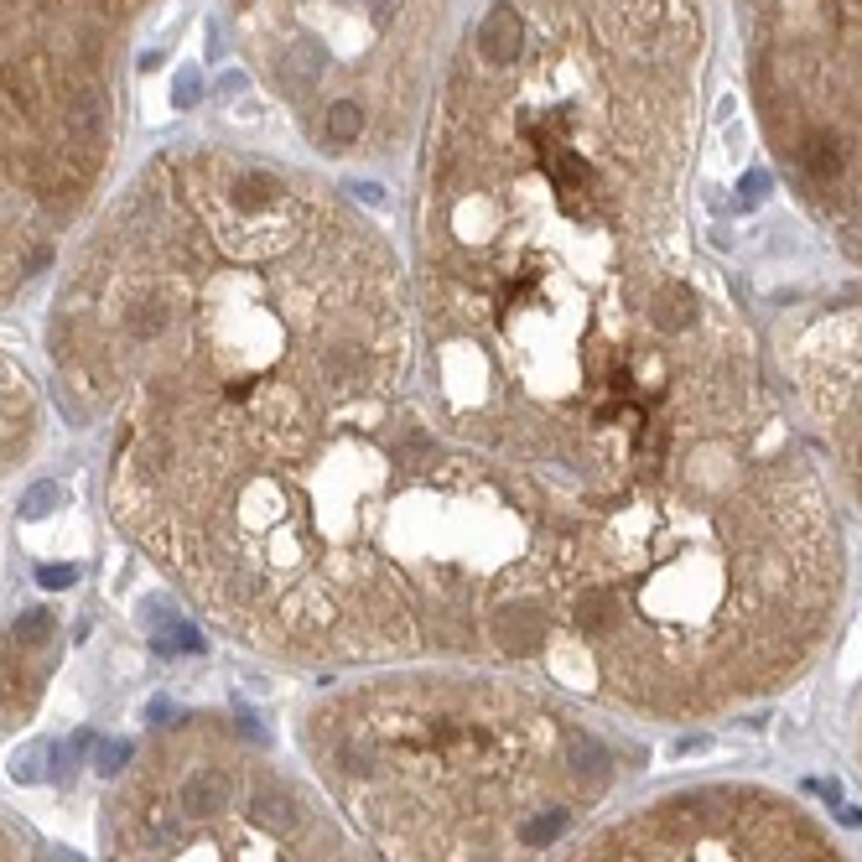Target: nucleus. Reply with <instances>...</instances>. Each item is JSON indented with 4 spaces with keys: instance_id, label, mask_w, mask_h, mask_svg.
<instances>
[{
    "instance_id": "f257e3e1",
    "label": "nucleus",
    "mask_w": 862,
    "mask_h": 862,
    "mask_svg": "<svg viewBox=\"0 0 862 862\" xmlns=\"http://www.w3.org/2000/svg\"><path fill=\"white\" fill-rule=\"evenodd\" d=\"M317 789L380 862H561L619 785V753L504 670L395 665L302 707Z\"/></svg>"
},
{
    "instance_id": "f03ea898",
    "label": "nucleus",
    "mask_w": 862,
    "mask_h": 862,
    "mask_svg": "<svg viewBox=\"0 0 862 862\" xmlns=\"http://www.w3.org/2000/svg\"><path fill=\"white\" fill-rule=\"evenodd\" d=\"M99 862H380L307 774L219 712L146 738L99 816Z\"/></svg>"
},
{
    "instance_id": "7ed1b4c3",
    "label": "nucleus",
    "mask_w": 862,
    "mask_h": 862,
    "mask_svg": "<svg viewBox=\"0 0 862 862\" xmlns=\"http://www.w3.org/2000/svg\"><path fill=\"white\" fill-rule=\"evenodd\" d=\"M561 862H852L800 806L759 785H697L629 810Z\"/></svg>"
},
{
    "instance_id": "20e7f679",
    "label": "nucleus",
    "mask_w": 862,
    "mask_h": 862,
    "mask_svg": "<svg viewBox=\"0 0 862 862\" xmlns=\"http://www.w3.org/2000/svg\"><path fill=\"white\" fill-rule=\"evenodd\" d=\"M795 374L862 499V313L810 328L795 349Z\"/></svg>"
},
{
    "instance_id": "39448f33",
    "label": "nucleus",
    "mask_w": 862,
    "mask_h": 862,
    "mask_svg": "<svg viewBox=\"0 0 862 862\" xmlns=\"http://www.w3.org/2000/svg\"><path fill=\"white\" fill-rule=\"evenodd\" d=\"M57 661V624L47 608H11L0 577V728L32 717Z\"/></svg>"
},
{
    "instance_id": "423d86ee",
    "label": "nucleus",
    "mask_w": 862,
    "mask_h": 862,
    "mask_svg": "<svg viewBox=\"0 0 862 862\" xmlns=\"http://www.w3.org/2000/svg\"><path fill=\"white\" fill-rule=\"evenodd\" d=\"M42 441V405L32 380L0 353V478H11Z\"/></svg>"
},
{
    "instance_id": "0eeeda50",
    "label": "nucleus",
    "mask_w": 862,
    "mask_h": 862,
    "mask_svg": "<svg viewBox=\"0 0 862 862\" xmlns=\"http://www.w3.org/2000/svg\"><path fill=\"white\" fill-rule=\"evenodd\" d=\"M0 862H63V858H53L21 821L0 816Z\"/></svg>"
},
{
    "instance_id": "6e6552de",
    "label": "nucleus",
    "mask_w": 862,
    "mask_h": 862,
    "mask_svg": "<svg viewBox=\"0 0 862 862\" xmlns=\"http://www.w3.org/2000/svg\"><path fill=\"white\" fill-rule=\"evenodd\" d=\"M193 94H198V78L183 74V78H177V105H193Z\"/></svg>"
}]
</instances>
